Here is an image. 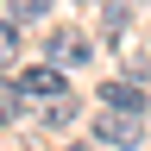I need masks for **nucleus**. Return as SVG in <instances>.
Listing matches in <instances>:
<instances>
[{"mask_svg":"<svg viewBox=\"0 0 151 151\" xmlns=\"http://www.w3.org/2000/svg\"><path fill=\"white\" fill-rule=\"evenodd\" d=\"M94 132H101V145H120V151H132V145L145 139V113H126V107H107Z\"/></svg>","mask_w":151,"mask_h":151,"instance_id":"obj_1","label":"nucleus"},{"mask_svg":"<svg viewBox=\"0 0 151 151\" xmlns=\"http://www.w3.org/2000/svg\"><path fill=\"white\" fill-rule=\"evenodd\" d=\"M19 88H25L32 101H57V94H63V69H57V63H38V69H25Z\"/></svg>","mask_w":151,"mask_h":151,"instance_id":"obj_2","label":"nucleus"},{"mask_svg":"<svg viewBox=\"0 0 151 151\" xmlns=\"http://www.w3.org/2000/svg\"><path fill=\"white\" fill-rule=\"evenodd\" d=\"M50 63H57V69H82V63H88V38L57 32V38H50Z\"/></svg>","mask_w":151,"mask_h":151,"instance_id":"obj_3","label":"nucleus"},{"mask_svg":"<svg viewBox=\"0 0 151 151\" xmlns=\"http://www.w3.org/2000/svg\"><path fill=\"white\" fill-rule=\"evenodd\" d=\"M101 101H107V107H126V113H145V88H139V82H107Z\"/></svg>","mask_w":151,"mask_h":151,"instance_id":"obj_4","label":"nucleus"},{"mask_svg":"<svg viewBox=\"0 0 151 151\" xmlns=\"http://www.w3.org/2000/svg\"><path fill=\"white\" fill-rule=\"evenodd\" d=\"M19 107H25V88H19V82H0V126L19 120Z\"/></svg>","mask_w":151,"mask_h":151,"instance_id":"obj_5","label":"nucleus"},{"mask_svg":"<svg viewBox=\"0 0 151 151\" xmlns=\"http://www.w3.org/2000/svg\"><path fill=\"white\" fill-rule=\"evenodd\" d=\"M6 63H19V25L0 19V69H6Z\"/></svg>","mask_w":151,"mask_h":151,"instance_id":"obj_6","label":"nucleus"},{"mask_svg":"<svg viewBox=\"0 0 151 151\" xmlns=\"http://www.w3.org/2000/svg\"><path fill=\"white\" fill-rule=\"evenodd\" d=\"M44 6H50V0H13V19H38Z\"/></svg>","mask_w":151,"mask_h":151,"instance_id":"obj_7","label":"nucleus"},{"mask_svg":"<svg viewBox=\"0 0 151 151\" xmlns=\"http://www.w3.org/2000/svg\"><path fill=\"white\" fill-rule=\"evenodd\" d=\"M69 113H76V107H69V101H63V94H57V101H50V107H44V120H50V126H63V120H69Z\"/></svg>","mask_w":151,"mask_h":151,"instance_id":"obj_8","label":"nucleus"}]
</instances>
